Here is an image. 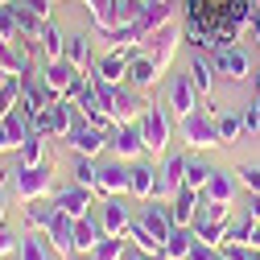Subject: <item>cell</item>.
Masks as SVG:
<instances>
[{
  "instance_id": "1",
  "label": "cell",
  "mask_w": 260,
  "mask_h": 260,
  "mask_svg": "<svg viewBox=\"0 0 260 260\" xmlns=\"http://www.w3.org/2000/svg\"><path fill=\"white\" fill-rule=\"evenodd\" d=\"M141 137H145V153L153 157H166L170 149V137H174V120H170V104H149L137 120Z\"/></svg>"
},
{
  "instance_id": "2",
  "label": "cell",
  "mask_w": 260,
  "mask_h": 260,
  "mask_svg": "<svg viewBox=\"0 0 260 260\" xmlns=\"http://www.w3.org/2000/svg\"><path fill=\"white\" fill-rule=\"evenodd\" d=\"M79 120V108L71 100H50L38 116H34V133H42L46 141H67V133Z\"/></svg>"
},
{
  "instance_id": "3",
  "label": "cell",
  "mask_w": 260,
  "mask_h": 260,
  "mask_svg": "<svg viewBox=\"0 0 260 260\" xmlns=\"http://www.w3.org/2000/svg\"><path fill=\"white\" fill-rule=\"evenodd\" d=\"M178 133H182V141H186L190 153H207V149L223 145V141H219V124H215L211 112H203V108H194L190 116H182V120H178Z\"/></svg>"
},
{
  "instance_id": "4",
  "label": "cell",
  "mask_w": 260,
  "mask_h": 260,
  "mask_svg": "<svg viewBox=\"0 0 260 260\" xmlns=\"http://www.w3.org/2000/svg\"><path fill=\"white\" fill-rule=\"evenodd\" d=\"M13 190L17 199L29 203V199H50L54 194V170L46 166H13Z\"/></svg>"
},
{
  "instance_id": "5",
  "label": "cell",
  "mask_w": 260,
  "mask_h": 260,
  "mask_svg": "<svg viewBox=\"0 0 260 260\" xmlns=\"http://www.w3.org/2000/svg\"><path fill=\"white\" fill-rule=\"evenodd\" d=\"M186 34H182V25L178 21H166L161 29H153V34L141 42V46H149V58H153V67L166 75V67L174 62V54H178V42H182Z\"/></svg>"
},
{
  "instance_id": "6",
  "label": "cell",
  "mask_w": 260,
  "mask_h": 260,
  "mask_svg": "<svg viewBox=\"0 0 260 260\" xmlns=\"http://www.w3.org/2000/svg\"><path fill=\"white\" fill-rule=\"evenodd\" d=\"M62 145H67L75 157H100V153L108 149V133H104V128H95L87 116H79V120H75V128L67 133V141H62Z\"/></svg>"
},
{
  "instance_id": "7",
  "label": "cell",
  "mask_w": 260,
  "mask_h": 260,
  "mask_svg": "<svg viewBox=\"0 0 260 260\" xmlns=\"http://www.w3.org/2000/svg\"><path fill=\"white\" fill-rule=\"evenodd\" d=\"M38 79H42V87L50 91V100H67L71 87L83 79V71H79V67H71L67 58H58V62H46V67L38 71Z\"/></svg>"
},
{
  "instance_id": "8",
  "label": "cell",
  "mask_w": 260,
  "mask_h": 260,
  "mask_svg": "<svg viewBox=\"0 0 260 260\" xmlns=\"http://www.w3.org/2000/svg\"><path fill=\"white\" fill-rule=\"evenodd\" d=\"M108 153L120 161H141L145 157V137L137 124H112L108 128Z\"/></svg>"
},
{
  "instance_id": "9",
  "label": "cell",
  "mask_w": 260,
  "mask_h": 260,
  "mask_svg": "<svg viewBox=\"0 0 260 260\" xmlns=\"http://www.w3.org/2000/svg\"><path fill=\"white\" fill-rule=\"evenodd\" d=\"M50 199H54V207L58 211H67L71 219H83V215H91L95 207H100V199H95V190H87V186H62V190H54L50 194Z\"/></svg>"
},
{
  "instance_id": "10",
  "label": "cell",
  "mask_w": 260,
  "mask_h": 260,
  "mask_svg": "<svg viewBox=\"0 0 260 260\" xmlns=\"http://www.w3.org/2000/svg\"><path fill=\"white\" fill-rule=\"evenodd\" d=\"M95 215H100V223H104V236H124L137 211L128 207V194H120V199H100Z\"/></svg>"
},
{
  "instance_id": "11",
  "label": "cell",
  "mask_w": 260,
  "mask_h": 260,
  "mask_svg": "<svg viewBox=\"0 0 260 260\" xmlns=\"http://www.w3.org/2000/svg\"><path fill=\"white\" fill-rule=\"evenodd\" d=\"M145 108H149V104L141 100V91H137V87H128V83H120V87L112 91V104H108V112H112L116 124H137Z\"/></svg>"
},
{
  "instance_id": "12",
  "label": "cell",
  "mask_w": 260,
  "mask_h": 260,
  "mask_svg": "<svg viewBox=\"0 0 260 260\" xmlns=\"http://www.w3.org/2000/svg\"><path fill=\"white\" fill-rule=\"evenodd\" d=\"M186 178V153H166V161H161V170H157V190H153V199L161 203H170L178 186Z\"/></svg>"
},
{
  "instance_id": "13",
  "label": "cell",
  "mask_w": 260,
  "mask_h": 260,
  "mask_svg": "<svg viewBox=\"0 0 260 260\" xmlns=\"http://www.w3.org/2000/svg\"><path fill=\"white\" fill-rule=\"evenodd\" d=\"M128 194V161L112 157L100 166V182H95V199H120Z\"/></svg>"
},
{
  "instance_id": "14",
  "label": "cell",
  "mask_w": 260,
  "mask_h": 260,
  "mask_svg": "<svg viewBox=\"0 0 260 260\" xmlns=\"http://www.w3.org/2000/svg\"><path fill=\"white\" fill-rule=\"evenodd\" d=\"M46 240H50V248L58 252V260L79 256V248H75V219H71L67 211H58V215H54V223L46 227Z\"/></svg>"
},
{
  "instance_id": "15",
  "label": "cell",
  "mask_w": 260,
  "mask_h": 260,
  "mask_svg": "<svg viewBox=\"0 0 260 260\" xmlns=\"http://www.w3.org/2000/svg\"><path fill=\"white\" fill-rule=\"evenodd\" d=\"M137 219L149 227V236L157 244H166V236L174 232V219H170V203H161V199H149L145 207H137Z\"/></svg>"
},
{
  "instance_id": "16",
  "label": "cell",
  "mask_w": 260,
  "mask_h": 260,
  "mask_svg": "<svg viewBox=\"0 0 260 260\" xmlns=\"http://www.w3.org/2000/svg\"><path fill=\"white\" fill-rule=\"evenodd\" d=\"M211 62H215V75L232 79V83H244V79H248V71H252V62H248V54H244L240 46L215 50V54H211Z\"/></svg>"
},
{
  "instance_id": "17",
  "label": "cell",
  "mask_w": 260,
  "mask_h": 260,
  "mask_svg": "<svg viewBox=\"0 0 260 260\" xmlns=\"http://www.w3.org/2000/svg\"><path fill=\"white\" fill-rule=\"evenodd\" d=\"M199 100H203V95H199V87L190 83V75L186 71L174 75V83H170V112L182 120V116H190L194 108H199Z\"/></svg>"
},
{
  "instance_id": "18",
  "label": "cell",
  "mask_w": 260,
  "mask_h": 260,
  "mask_svg": "<svg viewBox=\"0 0 260 260\" xmlns=\"http://www.w3.org/2000/svg\"><path fill=\"white\" fill-rule=\"evenodd\" d=\"M128 62H133V50H116V46H112V50H108L100 62H91V71L100 75L104 83L120 87V83H124V75H128Z\"/></svg>"
},
{
  "instance_id": "19",
  "label": "cell",
  "mask_w": 260,
  "mask_h": 260,
  "mask_svg": "<svg viewBox=\"0 0 260 260\" xmlns=\"http://www.w3.org/2000/svg\"><path fill=\"white\" fill-rule=\"evenodd\" d=\"M153 190H157V170L145 166V161H128V199L149 203Z\"/></svg>"
},
{
  "instance_id": "20",
  "label": "cell",
  "mask_w": 260,
  "mask_h": 260,
  "mask_svg": "<svg viewBox=\"0 0 260 260\" xmlns=\"http://www.w3.org/2000/svg\"><path fill=\"white\" fill-rule=\"evenodd\" d=\"M199 203H203V190H194V186H178V194L170 199V219H174V227H190V219H194V211H199Z\"/></svg>"
},
{
  "instance_id": "21",
  "label": "cell",
  "mask_w": 260,
  "mask_h": 260,
  "mask_svg": "<svg viewBox=\"0 0 260 260\" xmlns=\"http://www.w3.org/2000/svg\"><path fill=\"white\" fill-rule=\"evenodd\" d=\"M190 83L199 87V95H215V62L207 50H190V67H186Z\"/></svg>"
},
{
  "instance_id": "22",
  "label": "cell",
  "mask_w": 260,
  "mask_h": 260,
  "mask_svg": "<svg viewBox=\"0 0 260 260\" xmlns=\"http://www.w3.org/2000/svg\"><path fill=\"white\" fill-rule=\"evenodd\" d=\"M58 252L50 248V240H46V232H21L17 236V252H13V260H54Z\"/></svg>"
},
{
  "instance_id": "23",
  "label": "cell",
  "mask_w": 260,
  "mask_h": 260,
  "mask_svg": "<svg viewBox=\"0 0 260 260\" xmlns=\"http://www.w3.org/2000/svg\"><path fill=\"white\" fill-rule=\"evenodd\" d=\"M54 215H58L54 199H29V203L21 207V219H25V232H46V227L54 223Z\"/></svg>"
},
{
  "instance_id": "24",
  "label": "cell",
  "mask_w": 260,
  "mask_h": 260,
  "mask_svg": "<svg viewBox=\"0 0 260 260\" xmlns=\"http://www.w3.org/2000/svg\"><path fill=\"white\" fill-rule=\"evenodd\" d=\"M157 79H161V71L153 67V58H149V54H133L124 83H128V87H137V91H149V87H157Z\"/></svg>"
},
{
  "instance_id": "25",
  "label": "cell",
  "mask_w": 260,
  "mask_h": 260,
  "mask_svg": "<svg viewBox=\"0 0 260 260\" xmlns=\"http://www.w3.org/2000/svg\"><path fill=\"white\" fill-rule=\"evenodd\" d=\"M236 190H240L236 174L215 170V174H211V182H207V190H203V199H207V203H227V207H232V203H236Z\"/></svg>"
},
{
  "instance_id": "26",
  "label": "cell",
  "mask_w": 260,
  "mask_h": 260,
  "mask_svg": "<svg viewBox=\"0 0 260 260\" xmlns=\"http://www.w3.org/2000/svg\"><path fill=\"white\" fill-rule=\"evenodd\" d=\"M190 232L199 236V240H207V244H215V248H223V244H227V223H223V219H211L207 211H194Z\"/></svg>"
},
{
  "instance_id": "27",
  "label": "cell",
  "mask_w": 260,
  "mask_h": 260,
  "mask_svg": "<svg viewBox=\"0 0 260 260\" xmlns=\"http://www.w3.org/2000/svg\"><path fill=\"white\" fill-rule=\"evenodd\" d=\"M104 240V223H100V215H83V219H75V248L79 252H91L95 244Z\"/></svg>"
},
{
  "instance_id": "28",
  "label": "cell",
  "mask_w": 260,
  "mask_h": 260,
  "mask_svg": "<svg viewBox=\"0 0 260 260\" xmlns=\"http://www.w3.org/2000/svg\"><path fill=\"white\" fill-rule=\"evenodd\" d=\"M120 5H124V0H95V5H91L95 34H112V29H120Z\"/></svg>"
},
{
  "instance_id": "29",
  "label": "cell",
  "mask_w": 260,
  "mask_h": 260,
  "mask_svg": "<svg viewBox=\"0 0 260 260\" xmlns=\"http://www.w3.org/2000/svg\"><path fill=\"white\" fill-rule=\"evenodd\" d=\"M166 21H174V5H149V0H145V9L137 17V29H141V38H149L153 29H161Z\"/></svg>"
},
{
  "instance_id": "30",
  "label": "cell",
  "mask_w": 260,
  "mask_h": 260,
  "mask_svg": "<svg viewBox=\"0 0 260 260\" xmlns=\"http://www.w3.org/2000/svg\"><path fill=\"white\" fill-rule=\"evenodd\" d=\"M71 62V67H79L83 75L91 71V62H95V54H91V38L87 34H75V38H67V54H62Z\"/></svg>"
},
{
  "instance_id": "31",
  "label": "cell",
  "mask_w": 260,
  "mask_h": 260,
  "mask_svg": "<svg viewBox=\"0 0 260 260\" xmlns=\"http://www.w3.org/2000/svg\"><path fill=\"white\" fill-rule=\"evenodd\" d=\"M38 46H42L46 62H58L62 54H67V34H62V29H58V21H50V25L42 29V38H38Z\"/></svg>"
},
{
  "instance_id": "32",
  "label": "cell",
  "mask_w": 260,
  "mask_h": 260,
  "mask_svg": "<svg viewBox=\"0 0 260 260\" xmlns=\"http://www.w3.org/2000/svg\"><path fill=\"white\" fill-rule=\"evenodd\" d=\"M46 161V137L42 133H29L17 149V166H42Z\"/></svg>"
},
{
  "instance_id": "33",
  "label": "cell",
  "mask_w": 260,
  "mask_h": 260,
  "mask_svg": "<svg viewBox=\"0 0 260 260\" xmlns=\"http://www.w3.org/2000/svg\"><path fill=\"white\" fill-rule=\"evenodd\" d=\"M190 244H194V232H190V227H174V232L166 236V244H161V252H166L170 260H186Z\"/></svg>"
},
{
  "instance_id": "34",
  "label": "cell",
  "mask_w": 260,
  "mask_h": 260,
  "mask_svg": "<svg viewBox=\"0 0 260 260\" xmlns=\"http://www.w3.org/2000/svg\"><path fill=\"white\" fill-rule=\"evenodd\" d=\"M256 219L244 211V215H236V219H227V244H252V236H256Z\"/></svg>"
},
{
  "instance_id": "35",
  "label": "cell",
  "mask_w": 260,
  "mask_h": 260,
  "mask_svg": "<svg viewBox=\"0 0 260 260\" xmlns=\"http://www.w3.org/2000/svg\"><path fill=\"white\" fill-rule=\"evenodd\" d=\"M124 252H128V236H104L87 256L91 260H124Z\"/></svg>"
},
{
  "instance_id": "36",
  "label": "cell",
  "mask_w": 260,
  "mask_h": 260,
  "mask_svg": "<svg viewBox=\"0 0 260 260\" xmlns=\"http://www.w3.org/2000/svg\"><path fill=\"white\" fill-rule=\"evenodd\" d=\"M71 182H75V186H87V190H95V182H100V166H95V157H79V161H75Z\"/></svg>"
},
{
  "instance_id": "37",
  "label": "cell",
  "mask_w": 260,
  "mask_h": 260,
  "mask_svg": "<svg viewBox=\"0 0 260 260\" xmlns=\"http://www.w3.org/2000/svg\"><path fill=\"white\" fill-rule=\"evenodd\" d=\"M211 166H207V161H199V157H186V186H194V190H207V182H211Z\"/></svg>"
},
{
  "instance_id": "38",
  "label": "cell",
  "mask_w": 260,
  "mask_h": 260,
  "mask_svg": "<svg viewBox=\"0 0 260 260\" xmlns=\"http://www.w3.org/2000/svg\"><path fill=\"white\" fill-rule=\"evenodd\" d=\"M124 236L133 240V248H141V252H161V244L149 236V227H145L137 215H133V223H128V232H124Z\"/></svg>"
},
{
  "instance_id": "39",
  "label": "cell",
  "mask_w": 260,
  "mask_h": 260,
  "mask_svg": "<svg viewBox=\"0 0 260 260\" xmlns=\"http://www.w3.org/2000/svg\"><path fill=\"white\" fill-rule=\"evenodd\" d=\"M215 124H219V141H223V145H236V141L244 137V124H240L236 112H219Z\"/></svg>"
},
{
  "instance_id": "40",
  "label": "cell",
  "mask_w": 260,
  "mask_h": 260,
  "mask_svg": "<svg viewBox=\"0 0 260 260\" xmlns=\"http://www.w3.org/2000/svg\"><path fill=\"white\" fill-rule=\"evenodd\" d=\"M17 38H21L17 5H0V42H17Z\"/></svg>"
},
{
  "instance_id": "41",
  "label": "cell",
  "mask_w": 260,
  "mask_h": 260,
  "mask_svg": "<svg viewBox=\"0 0 260 260\" xmlns=\"http://www.w3.org/2000/svg\"><path fill=\"white\" fill-rule=\"evenodd\" d=\"M236 182H240L248 194H260V166H256V161H244V166L236 170Z\"/></svg>"
},
{
  "instance_id": "42",
  "label": "cell",
  "mask_w": 260,
  "mask_h": 260,
  "mask_svg": "<svg viewBox=\"0 0 260 260\" xmlns=\"http://www.w3.org/2000/svg\"><path fill=\"white\" fill-rule=\"evenodd\" d=\"M215 256H219V248L207 244V240H199V236H194V244H190V252H186V260H215Z\"/></svg>"
},
{
  "instance_id": "43",
  "label": "cell",
  "mask_w": 260,
  "mask_h": 260,
  "mask_svg": "<svg viewBox=\"0 0 260 260\" xmlns=\"http://www.w3.org/2000/svg\"><path fill=\"white\" fill-rule=\"evenodd\" d=\"M240 124H244V133H260V100H252L240 112Z\"/></svg>"
},
{
  "instance_id": "44",
  "label": "cell",
  "mask_w": 260,
  "mask_h": 260,
  "mask_svg": "<svg viewBox=\"0 0 260 260\" xmlns=\"http://www.w3.org/2000/svg\"><path fill=\"white\" fill-rule=\"evenodd\" d=\"M21 5H25L29 13H38L42 21H54V5H58V0H21Z\"/></svg>"
},
{
  "instance_id": "45",
  "label": "cell",
  "mask_w": 260,
  "mask_h": 260,
  "mask_svg": "<svg viewBox=\"0 0 260 260\" xmlns=\"http://www.w3.org/2000/svg\"><path fill=\"white\" fill-rule=\"evenodd\" d=\"M13 252H17V232H13L9 223H0V260L13 256Z\"/></svg>"
},
{
  "instance_id": "46",
  "label": "cell",
  "mask_w": 260,
  "mask_h": 260,
  "mask_svg": "<svg viewBox=\"0 0 260 260\" xmlns=\"http://www.w3.org/2000/svg\"><path fill=\"white\" fill-rule=\"evenodd\" d=\"M124 260H170V256H166V252H141V248H128Z\"/></svg>"
},
{
  "instance_id": "47",
  "label": "cell",
  "mask_w": 260,
  "mask_h": 260,
  "mask_svg": "<svg viewBox=\"0 0 260 260\" xmlns=\"http://www.w3.org/2000/svg\"><path fill=\"white\" fill-rule=\"evenodd\" d=\"M0 153H17V145H13V137H9L5 120H0Z\"/></svg>"
},
{
  "instance_id": "48",
  "label": "cell",
  "mask_w": 260,
  "mask_h": 260,
  "mask_svg": "<svg viewBox=\"0 0 260 260\" xmlns=\"http://www.w3.org/2000/svg\"><path fill=\"white\" fill-rule=\"evenodd\" d=\"M244 211H248V215L260 223V194H248V207H244Z\"/></svg>"
},
{
  "instance_id": "49",
  "label": "cell",
  "mask_w": 260,
  "mask_h": 260,
  "mask_svg": "<svg viewBox=\"0 0 260 260\" xmlns=\"http://www.w3.org/2000/svg\"><path fill=\"white\" fill-rule=\"evenodd\" d=\"M248 29H252V38H256V46H260V5H256V13H252V25H248Z\"/></svg>"
},
{
  "instance_id": "50",
  "label": "cell",
  "mask_w": 260,
  "mask_h": 260,
  "mask_svg": "<svg viewBox=\"0 0 260 260\" xmlns=\"http://www.w3.org/2000/svg\"><path fill=\"white\" fill-rule=\"evenodd\" d=\"M5 211H9L5 207V174H0V223H5Z\"/></svg>"
},
{
  "instance_id": "51",
  "label": "cell",
  "mask_w": 260,
  "mask_h": 260,
  "mask_svg": "<svg viewBox=\"0 0 260 260\" xmlns=\"http://www.w3.org/2000/svg\"><path fill=\"white\" fill-rule=\"evenodd\" d=\"M215 260H232V252H227V248H219V256Z\"/></svg>"
},
{
  "instance_id": "52",
  "label": "cell",
  "mask_w": 260,
  "mask_h": 260,
  "mask_svg": "<svg viewBox=\"0 0 260 260\" xmlns=\"http://www.w3.org/2000/svg\"><path fill=\"white\" fill-rule=\"evenodd\" d=\"M252 248H256V252H260V227H256V236H252Z\"/></svg>"
},
{
  "instance_id": "53",
  "label": "cell",
  "mask_w": 260,
  "mask_h": 260,
  "mask_svg": "<svg viewBox=\"0 0 260 260\" xmlns=\"http://www.w3.org/2000/svg\"><path fill=\"white\" fill-rule=\"evenodd\" d=\"M252 87H256V95H260V71H256V75H252Z\"/></svg>"
},
{
  "instance_id": "54",
  "label": "cell",
  "mask_w": 260,
  "mask_h": 260,
  "mask_svg": "<svg viewBox=\"0 0 260 260\" xmlns=\"http://www.w3.org/2000/svg\"><path fill=\"white\" fill-rule=\"evenodd\" d=\"M71 260H91V256H87V252H79V256H71Z\"/></svg>"
},
{
  "instance_id": "55",
  "label": "cell",
  "mask_w": 260,
  "mask_h": 260,
  "mask_svg": "<svg viewBox=\"0 0 260 260\" xmlns=\"http://www.w3.org/2000/svg\"><path fill=\"white\" fill-rule=\"evenodd\" d=\"M149 5H174V0H149Z\"/></svg>"
},
{
  "instance_id": "56",
  "label": "cell",
  "mask_w": 260,
  "mask_h": 260,
  "mask_svg": "<svg viewBox=\"0 0 260 260\" xmlns=\"http://www.w3.org/2000/svg\"><path fill=\"white\" fill-rule=\"evenodd\" d=\"M252 260H260V252H252Z\"/></svg>"
},
{
  "instance_id": "57",
  "label": "cell",
  "mask_w": 260,
  "mask_h": 260,
  "mask_svg": "<svg viewBox=\"0 0 260 260\" xmlns=\"http://www.w3.org/2000/svg\"><path fill=\"white\" fill-rule=\"evenodd\" d=\"M0 5H13V0H0Z\"/></svg>"
},
{
  "instance_id": "58",
  "label": "cell",
  "mask_w": 260,
  "mask_h": 260,
  "mask_svg": "<svg viewBox=\"0 0 260 260\" xmlns=\"http://www.w3.org/2000/svg\"><path fill=\"white\" fill-rule=\"evenodd\" d=\"M256 5H260V0H256Z\"/></svg>"
},
{
  "instance_id": "59",
  "label": "cell",
  "mask_w": 260,
  "mask_h": 260,
  "mask_svg": "<svg viewBox=\"0 0 260 260\" xmlns=\"http://www.w3.org/2000/svg\"><path fill=\"white\" fill-rule=\"evenodd\" d=\"M256 100H260V95H256Z\"/></svg>"
}]
</instances>
